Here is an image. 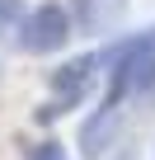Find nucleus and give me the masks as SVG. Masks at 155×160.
Masks as SVG:
<instances>
[{
    "instance_id": "obj_1",
    "label": "nucleus",
    "mask_w": 155,
    "mask_h": 160,
    "mask_svg": "<svg viewBox=\"0 0 155 160\" xmlns=\"http://www.w3.org/2000/svg\"><path fill=\"white\" fill-rule=\"evenodd\" d=\"M104 75H108V90L122 94L127 104L132 99H150L155 94V28H141V33H127L118 38L108 52H104Z\"/></svg>"
},
{
    "instance_id": "obj_2",
    "label": "nucleus",
    "mask_w": 155,
    "mask_h": 160,
    "mask_svg": "<svg viewBox=\"0 0 155 160\" xmlns=\"http://www.w3.org/2000/svg\"><path fill=\"white\" fill-rule=\"evenodd\" d=\"M70 33H75L70 5H61V0H42V5H28V14H24L14 42H19V52H28V57H56V52L70 42Z\"/></svg>"
},
{
    "instance_id": "obj_3",
    "label": "nucleus",
    "mask_w": 155,
    "mask_h": 160,
    "mask_svg": "<svg viewBox=\"0 0 155 160\" xmlns=\"http://www.w3.org/2000/svg\"><path fill=\"white\" fill-rule=\"evenodd\" d=\"M122 113H127V99L122 94H113V90H104V99L85 113V122H80V160H108L113 151H118V137H122Z\"/></svg>"
},
{
    "instance_id": "obj_4",
    "label": "nucleus",
    "mask_w": 155,
    "mask_h": 160,
    "mask_svg": "<svg viewBox=\"0 0 155 160\" xmlns=\"http://www.w3.org/2000/svg\"><path fill=\"white\" fill-rule=\"evenodd\" d=\"M99 75H104V52H80V57L61 61L56 71H47V90H52V99H61L66 113H70V108H80V104L94 94Z\"/></svg>"
},
{
    "instance_id": "obj_5",
    "label": "nucleus",
    "mask_w": 155,
    "mask_h": 160,
    "mask_svg": "<svg viewBox=\"0 0 155 160\" xmlns=\"http://www.w3.org/2000/svg\"><path fill=\"white\" fill-rule=\"evenodd\" d=\"M122 14V0H70V19L80 24V33H104Z\"/></svg>"
},
{
    "instance_id": "obj_6",
    "label": "nucleus",
    "mask_w": 155,
    "mask_h": 160,
    "mask_svg": "<svg viewBox=\"0 0 155 160\" xmlns=\"http://www.w3.org/2000/svg\"><path fill=\"white\" fill-rule=\"evenodd\" d=\"M24 14H28L24 0H0V38H14L19 24H24Z\"/></svg>"
},
{
    "instance_id": "obj_7",
    "label": "nucleus",
    "mask_w": 155,
    "mask_h": 160,
    "mask_svg": "<svg viewBox=\"0 0 155 160\" xmlns=\"http://www.w3.org/2000/svg\"><path fill=\"white\" fill-rule=\"evenodd\" d=\"M24 160H70V151H66L56 137H42V141L24 146Z\"/></svg>"
},
{
    "instance_id": "obj_8",
    "label": "nucleus",
    "mask_w": 155,
    "mask_h": 160,
    "mask_svg": "<svg viewBox=\"0 0 155 160\" xmlns=\"http://www.w3.org/2000/svg\"><path fill=\"white\" fill-rule=\"evenodd\" d=\"M122 160H127V155H122Z\"/></svg>"
}]
</instances>
